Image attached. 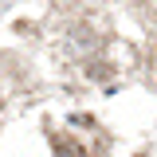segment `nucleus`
Here are the masks:
<instances>
[{
    "label": "nucleus",
    "mask_w": 157,
    "mask_h": 157,
    "mask_svg": "<svg viewBox=\"0 0 157 157\" xmlns=\"http://www.w3.org/2000/svg\"><path fill=\"white\" fill-rule=\"evenodd\" d=\"M55 157H86V153H82L78 141H71L67 134H59V137H55Z\"/></svg>",
    "instance_id": "1"
}]
</instances>
